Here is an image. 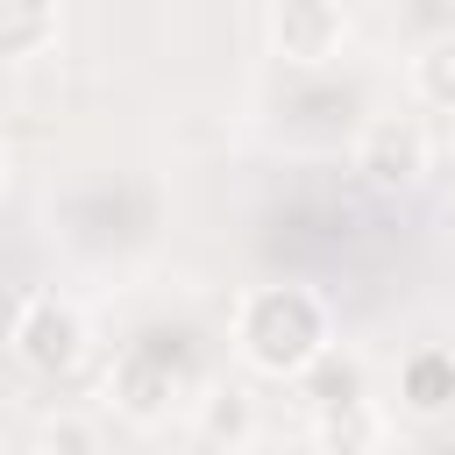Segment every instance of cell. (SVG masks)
Here are the masks:
<instances>
[{"mask_svg": "<svg viewBox=\"0 0 455 455\" xmlns=\"http://www.w3.org/2000/svg\"><path fill=\"white\" fill-rule=\"evenodd\" d=\"M235 348L256 377H299L306 363H320L334 348L327 327V299L313 284H256L235 306Z\"/></svg>", "mask_w": 455, "mask_h": 455, "instance_id": "1", "label": "cell"}, {"mask_svg": "<svg viewBox=\"0 0 455 455\" xmlns=\"http://www.w3.org/2000/svg\"><path fill=\"white\" fill-rule=\"evenodd\" d=\"M192 384H199L192 355H178V363H171L164 334L135 341V348L107 370V391H114V405H121L128 419H164L171 405H185V391H192Z\"/></svg>", "mask_w": 455, "mask_h": 455, "instance_id": "2", "label": "cell"}, {"mask_svg": "<svg viewBox=\"0 0 455 455\" xmlns=\"http://www.w3.org/2000/svg\"><path fill=\"white\" fill-rule=\"evenodd\" d=\"M14 355L36 370V377H64L78 355H85V313L57 291H36L21 313H14Z\"/></svg>", "mask_w": 455, "mask_h": 455, "instance_id": "3", "label": "cell"}, {"mask_svg": "<svg viewBox=\"0 0 455 455\" xmlns=\"http://www.w3.org/2000/svg\"><path fill=\"white\" fill-rule=\"evenodd\" d=\"M263 28H270V50L284 64H327L348 43V7H334V0H277L263 14Z\"/></svg>", "mask_w": 455, "mask_h": 455, "instance_id": "4", "label": "cell"}, {"mask_svg": "<svg viewBox=\"0 0 455 455\" xmlns=\"http://www.w3.org/2000/svg\"><path fill=\"white\" fill-rule=\"evenodd\" d=\"M355 171L370 185H419L427 178V128L412 114H377L355 135Z\"/></svg>", "mask_w": 455, "mask_h": 455, "instance_id": "5", "label": "cell"}, {"mask_svg": "<svg viewBox=\"0 0 455 455\" xmlns=\"http://www.w3.org/2000/svg\"><path fill=\"white\" fill-rule=\"evenodd\" d=\"M291 384H299V398H306L313 412L370 405V370H363V355H348V348H327V355H320V363H306Z\"/></svg>", "mask_w": 455, "mask_h": 455, "instance_id": "6", "label": "cell"}, {"mask_svg": "<svg viewBox=\"0 0 455 455\" xmlns=\"http://www.w3.org/2000/svg\"><path fill=\"white\" fill-rule=\"evenodd\" d=\"M398 405L412 419H441L455 405V348H412L398 363Z\"/></svg>", "mask_w": 455, "mask_h": 455, "instance_id": "7", "label": "cell"}, {"mask_svg": "<svg viewBox=\"0 0 455 455\" xmlns=\"http://www.w3.org/2000/svg\"><path fill=\"white\" fill-rule=\"evenodd\" d=\"M64 28V14L50 0H0V57H36L50 50Z\"/></svg>", "mask_w": 455, "mask_h": 455, "instance_id": "8", "label": "cell"}, {"mask_svg": "<svg viewBox=\"0 0 455 455\" xmlns=\"http://www.w3.org/2000/svg\"><path fill=\"white\" fill-rule=\"evenodd\" d=\"M313 441H320V455H377V441H384V419H377V405L313 412Z\"/></svg>", "mask_w": 455, "mask_h": 455, "instance_id": "9", "label": "cell"}, {"mask_svg": "<svg viewBox=\"0 0 455 455\" xmlns=\"http://www.w3.org/2000/svg\"><path fill=\"white\" fill-rule=\"evenodd\" d=\"M199 434L213 441V448H242L249 434H256V405H249V391H206L199 398Z\"/></svg>", "mask_w": 455, "mask_h": 455, "instance_id": "10", "label": "cell"}, {"mask_svg": "<svg viewBox=\"0 0 455 455\" xmlns=\"http://www.w3.org/2000/svg\"><path fill=\"white\" fill-rule=\"evenodd\" d=\"M412 92H419V107L455 114V36H441L412 57Z\"/></svg>", "mask_w": 455, "mask_h": 455, "instance_id": "11", "label": "cell"}, {"mask_svg": "<svg viewBox=\"0 0 455 455\" xmlns=\"http://www.w3.org/2000/svg\"><path fill=\"white\" fill-rule=\"evenodd\" d=\"M43 448H50V455H100V434H92L85 419H50V427H43Z\"/></svg>", "mask_w": 455, "mask_h": 455, "instance_id": "12", "label": "cell"}, {"mask_svg": "<svg viewBox=\"0 0 455 455\" xmlns=\"http://www.w3.org/2000/svg\"><path fill=\"white\" fill-rule=\"evenodd\" d=\"M28 455H50V448H28Z\"/></svg>", "mask_w": 455, "mask_h": 455, "instance_id": "13", "label": "cell"}, {"mask_svg": "<svg viewBox=\"0 0 455 455\" xmlns=\"http://www.w3.org/2000/svg\"><path fill=\"white\" fill-rule=\"evenodd\" d=\"M0 185H7V164H0Z\"/></svg>", "mask_w": 455, "mask_h": 455, "instance_id": "14", "label": "cell"}]
</instances>
